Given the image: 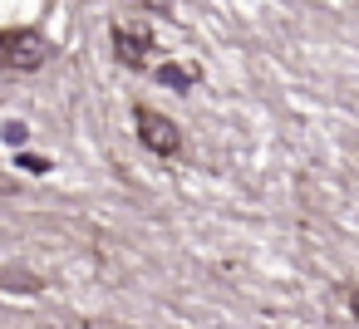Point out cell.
<instances>
[{"label": "cell", "instance_id": "1", "mask_svg": "<svg viewBox=\"0 0 359 329\" xmlns=\"http://www.w3.org/2000/svg\"><path fill=\"white\" fill-rule=\"evenodd\" d=\"M133 128H138V143L153 153V158H177L182 153V128L168 118V113H158V108H148V104H133Z\"/></svg>", "mask_w": 359, "mask_h": 329}, {"label": "cell", "instance_id": "2", "mask_svg": "<svg viewBox=\"0 0 359 329\" xmlns=\"http://www.w3.org/2000/svg\"><path fill=\"white\" fill-rule=\"evenodd\" d=\"M109 40H114V59L123 64V69H148V59H153V50H158V40H153V30L148 25H138V20H114V30H109Z\"/></svg>", "mask_w": 359, "mask_h": 329}, {"label": "cell", "instance_id": "3", "mask_svg": "<svg viewBox=\"0 0 359 329\" xmlns=\"http://www.w3.org/2000/svg\"><path fill=\"white\" fill-rule=\"evenodd\" d=\"M45 59H50V40H45L35 25H11V55H6V69L35 74Z\"/></svg>", "mask_w": 359, "mask_h": 329}, {"label": "cell", "instance_id": "4", "mask_svg": "<svg viewBox=\"0 0 359 329\" xmlns=\"http://www.w3.org/2000/svg\"><path fill=\"white\" fill-rule=\"evenodd\" d=\"M0 290H6V295H40L45 280L30 265H0Z\"/></svg>", "mask_w": 359, "mask_h": 329}, {"label": "cell", "instance_id": "5", "mask_svg": "<svg viewBox=\"0 0 359 329\" xmlns=\"http://www.w3.org/2000/svg\"><path fill=\"white\" fill-rule=\"evenodd\" d=\"M158 84H168L172 94H192V84H197V69L192 64H158Z\"/></svg>", "mask_w": 359, "mask_h": 329}, {"label": "cell", "instance_id": "6", "mask_svg": "<svg viewBox=\"0 0 359 329\" xmlns=\"http://www.w3.org/2000/svg\"><path fill=\"white\" fill-rule=\"evenodd\" d=\"M0 138H6L11 148H20V143L30 138V128H25V123H6V128H0Z\"/></svg>", "mask_w": 359, "mask_h": 329}, {"label": "cell", "instance_id": "7", "mask_svg": "<svg viewBox=\"0 0 359 329\" xmlns=\"http://www.w3.org/2000/svg\"><path fill=\"white\" fill-rule=\"evenodd\" d=\"M20 167L40 177V172H50V158H40V153H20Z\"/></svg>", "mask_w": 359, "mask_h": 329}, {"label": "cell", "instance_id": "8", "mask_svg": "<svg viewBox=\"0 0 359 329\" xmlns=\"http://www.w3.org/2000/svg\"><path fill=\"white\" fill-rule=\"evenodd\" d=\"M128 6H143L153 15H172V0H128Z\"/></svg>", "mask_w": 359, "mask_h": 329}, {"label": "cell", "instance_id": "9", "mask_svg": "<svg viewBox=\"0 0 359 329\" xmlns=\"http://www.w3.org/2000/svg\"><path fill=\"white\" fill-rule=\"evenodd\" d=\"M344 300H349V314L359 319V285H349V290H344Z\"/></svg>", "mask_w": 359, "mask_h": 329}, {"label": "cell", "instance_id": "10", "mask_svg": "<svg viewBox=\"0 0 359 329\" xmlns=\"http://www.w3.org/2000/svg\"><path fill=\"white\" fill-rule=\"evenodd\" d=\"M6 55H11V30H0V69H6Z\"/></svg>", "mask_w": 359, "mask_h": 329}]
</instances>
